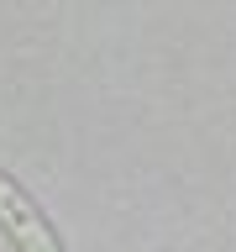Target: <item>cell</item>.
<instances>
[{
	"instance_id": "1",
	"label": "cell",
	"mask_w": 236,
	"mask_h": 252,
	"mask_svg": "<svg viewBox=\"0 0 236 252\" xmlns=\"http://www.w3.org/2000/svg\"><path fill=\"white\" fill-rule=\"evenodd\" d=\"M0 236H5L16 252H63L58 231L47 226V216L37 210V200H31L5 168H0Z\"/></svg>"
}]
</instances>
